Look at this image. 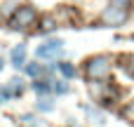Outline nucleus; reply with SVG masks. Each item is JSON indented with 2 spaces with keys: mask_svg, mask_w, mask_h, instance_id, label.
<instances>
[{
  "mask_svg": "<svg viewBox=\"0 0 134 127\" xmlns=\"http://www.w3.org/2000/svg\"><path fill=\"white\" fill-rule=\"evenodd\" d=\"M85 71H87V78L90 80H101L111 73V57L106 54H99V57H92L87 64H85Z\"/></svg>",
  "mask_w": 134,
  "mask_h": 127,
  "instance_id": "nucleus-2",
  "label": "nucleus"
},
{
  "mask_svg": "<svg viewBox=\"0 0 134 127\" xmlns=\"http://www.w3.org/2000/svg\"><path fill=\"white\" fill-rule=\"evenodd\" d=\"M57 68H59V73L64 75V78H75V66H71L68 61H59V64H54Z\"/></svg>",
  "mask_w": 134,
  "mask_h": 127,
  "instance_id": "nucleus-7",
  "label": "nucleus"
},
{
  "mask_svg": "<svg viewBox=\"0 0 134 127\" xmlns=\"http://www.w3.org/2000/svg\"><path fill=\"white\" fill-rule=\"evenodd\" d=\"M35 108H38V111H42V113H49V111L54 108V104H52V101H47V99H42V101H38V104H35Z\"/></svg>",
  "mask_w": 134,
  "mask_h": 127,
  "instance_id": "nucleus-10",
  "label": "nucleus"
},
{
  "mask_svg": "<svg viewBox=\"0 0 134 127\" xmlns=\"http://www.w3.org/2000/svg\"><path fill=\"white\" fill-rule=\"evenodd\" d=\"M35 21H38V12L33 7H19L14 12V16L9 19V26L14 31H26V28L35 26Z\"/></svg>",
  "mask_w": 134,
  "mask_h": 127,
  "instance_id": "nucleus-3",
  "label": "nucleus"
},
{
  "mask_svg": "<svg viewBox=\"0 0 134 127\" xmlns=\"http://www.w3.org/2000/svg\"><path fill=\"white\" fill-rule=\"evenodd\" d=\"M130 5H132L130 0H113V2L104 9L101 21L108 24V26H120V24H125L127 16H130Z\"/></svg>",
  "mask_w": 134,
  "mask_h": 127,
  "instance_id": "nucleus-1",
  "label": "nucleus"
},
{
  "mask_svg": "<svg viewBox=\"0 0 134 127\" xmlns=\"http://www.w3.org/2000/svg\"><path fill=\"white\" fill-rule=\"evenodd\" d=\"M0 71H2V57H0Z\"/></svg>",
  "mask_w": 134,
  "mask_h": 127,
  "instance_id": "nucleus-13",
  "label": "nucleus"
},
{
  "mask_svg": "<svg viewBox=\"0 0 134 127\" xmlns=\"http://www.w3.org/2000/svg\"><path fill=\"white\" fill-rule=\"evenodd\" d=\"M54 28V21L52 19H42V28H40V33H47V31H52Z\"/></svg>",
  "mask_w": 134,
  "mask_h": 127,
  "instance_id": "nucleus-11",
  "label": "nucleus"
},
{
  "mask_svg": "<svg viewBox=\"0 0 134 127\" xmlns=\"http://www.w3.org/2000/svg\"><path fill=\"white\" fill-rule=\"evenodd\" d=\"M61 49H64V40H47L45 45H40V47L35 49V57H38V59H52V57H57Z\"/></svg>",
  "mask_w": 134,
  "mask_h": 127,
  "instance_id": "nucleus-4",
  "label": "nucleus"
},
{
  "mask_svg": "<svg viewBox=\"0 0 134 127\" xmlns=\"http://www.w3.org/2000/svg\"><path fill=\"white\" fill-rule=\"evenodd\" d=\"M26 71H28V75L40 78V75L45 73V66H40V64H28V66H26Z\"/></svg>",
  "mask_w": 134,
  "mask_h": 127,
  "instance_id": "nucleus-8",
  "label": "nucleus"
},
{
  "mask_svg": "<svg viewBox=\"0 0 134 127\" xmlns=\"http://www.w3.org/2000/svg\"><path fill=\"white\" fill-rule=\"evenodd\" d=\"M127 61H130V64H127L125 68H127V73H130V75L134 78V54H132V57H127Z\"/></svg>",
  "mask_w": 134,
  "mask_h": 127,
  "instance_id": "nucleus-12",
  "label": "nucleus"
},
{
  "mask_svg": "<svg viewBox=\"0 0 134 127\" xmlns=\"http://www.w3.org/2000/svg\"><path fill=\"white\" fill-rule=\"evenodd\" d=\"M31 87H33L38 94H49V92H52V80H38V78H35V82H33Z\"/></svg>",
  "mask_w": 134,
  "mask_h": 127,
  "instance_id": "nucleus-6",
  "label": "nucleus"
},
{
  "mask_svg": "<svg viewBox=\"0 0 134 127\" xmlns=\"http://www.w3.org/2000/svg\"><path fill=\"white\" fill-rule=\"evenodd\" d=\"M52 92H54V94H66V92H68V85H66L64 80H54V82H52Z\"/></svg>",
  "mask_w": 134,
  "mask_h": 127,
  "instance_id": "nucleus-9",
  "label": "nucleus"
},
{
  "mask_svg": "<svg viewBox=\"0 0 134 127\" xmlns=\"http://www.w3.org/2000/svg\"><path fill=\"white\" fill-rule=\"evenodd\" d=\"M12 66L14 68H24L26 66V45H16L12 49Z\"/></svg>",
  "mask_w": 134,
  "mask_h": 127,
  "instance_id": "nucleus-5",
  "label": "nucleus"
}]
</instances>
